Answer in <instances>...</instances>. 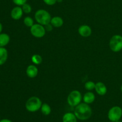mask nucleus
Wrapping results in <instances>:
<instances>
[{"instance_id":"obj_20","label":"nucleus","mask_w":122,"mask_h":122,"mask_svg":"<svg viewBox=\"0 0 122 122\" xmlns=\"http://www.w3.org/2000/svg\"><path fill=\"white\" fill-rule=\"evenodd\" d=\"M95 83L92 81H88L85 83V88L86 90L91 91L95 89Z\"/></svg>"},{"instance_id":"obj_14","label":"nucleus","mask_w":122,"mask_h":122,"mask_svg":"<svg viewBox=\"0 0 122 122\" xmlns=\"http://www.w3.org/2000/svg\"><path fill=\"white\" fill-rule=\"evenodd\" d=\"M50 23L54 27H60L64 24V21L61 17L55 16L51 18Z\"/></svg>"},{"instance_id":"obj_3","label":"nucleus","mask_w":122,"mask_h":122,"mask_svg":"<svg viewBox=\"0 0 122 122\" xmlns=\"http://www.w3.org/2000/svg\"><path fill=\"white\" fill-rule=\"evenodd\" d=\"M42 102L41 99L37 97H31L27 100L25 104L26 109L28 112L34 113L41 110Z\"/></svg>"},{"instance_id":"obj_1","label":"nucleus","mask_w":122,"mask_h":122,"mask_svg":"<svg viewBox=\"0 0 122 122\" xmlns=\"http://www.w3.org/2000/svg\"><path fill=\"white\" fill-rule=\"evenodd\" d=\"M74 114L79 120H86L91 117L92 111L89 104L83 102L75 107Z\"/></svg>"},{"instance_id":"obj_25","label":"nucleus","mask_w":122,"mask_h":122,"mask_svg":"<svg viewBox=\"0 0 122 122\" xmlns=\"http://www.w3.org/2000/svg\"><path fill=\"white\" fill-rule=\"evenodd\" d=\"M0 122H13L11 120H9V119H4L1 120Z\"/></svg>"},{"instance_id":"obj_12","label":"nucleus","mask_w":122,"mask_h":122,"mask_svg":"<svg viewBox=\"0 0 122 122\" xmlns=\"http://www.w3.org/2000/svg\"><path fill=\"white\" fill-rule=\"evenodd\" d=\"M95 100V94L91 91L87 92L86 93L84 94L83 97V100L84 102L86 104H90L94 102Z\"/></svg>"},{"instance_id":"obj_29","label":"nucleus","mask_w":122,"mask_h":122,"mask_svg":"<svg viewBox=\"0 0 122 122\" xmlns=\"http://www.w3.org/2000/svg\"><path fill=\"white\" fill-rule=\"evenodd\" d=\"M120 90H121V91H122V86H121V88H120Z\"/></svg>"},{"instance_id":"obj_11","label":"nucleus","mask_w":122,"mask_h":122,"mask_svg":"<svg viewBox=\"0 0 122 122\" xmlns=\"http://www.w3.org/2000/svg\"><path fill=\"white\" fill-rule=\"evenodd\" d=\"M95 90L99 95L103 96L107 93V88L104 83L101 82H98L95 83Z\"/></svg>"},{"instance_id":"obj_8","label":"nucleus","mask_w":122,"mask_h":122,"mask_svg":"<svg viewBox=\"0 0 122 122\" xmlns=\"http://www.w3.org/2000/svg\"><path fill=\"white\" fill-rule=\"evenodd\" d=\"M23 11L20 6H17L14 7L11 11V17L13 20H20L23 16Z\"/></svg>"},{"instance_id":"obj_27","label":"nucleus","mask_w":122,"mask_h":122,"mask_svg":"<svg viewBox=\"0 0 122 122\" xmlns=\"http://www.w3.org/2000/svg\"><path fill=\"white\" fill-rule=\"evenodd\" d=\"M63 0H57V2H63Z\"/></svg>"},{"instance_id":"obj_26","label":"nucleus","mask_w":122,"mask_h":122,"mask_svg":"<svg viewBox=\"0 0 122 122\" xmlns=\"http://www.w3.org/2000/svg\"><path fill=\"white\" fill-rule=\"evenodd\" d=\"M2 31V24H1V23L0 22V33H1Z\"/></svg>"},{"instance_id":"obj_28","label":"nucleus","mask_w":122,"mask_h":122,"mask_svg":"<svg viewBox=\"0 0 122 122\" xmlns=\"http://www.w3.org/2000/svg\"><path fill=\"white\" fill-rule=\"evenodd\" d=\"M122 122L120 120H118V121H117V122Z\"/></svg>"},{"instance_id":"obj_17","label":"nucleus","mask_w":122,"mask_h":122,"mask_svg":"<svg viewBox=\"0 0 122 122\" xmlns=\"http://www.w3.org/2000/svg\"><path fill=\"white\" fill-rule=\"evenodd\" d=\"M41 111L44 115L48 116L51 113V108L49 104L46 103H44L42 105Z\"/></svg>"},{"instance_id":"obj_10","label":"nucleus","mask_w":122,"mask_h":122,"mask_svg":"<svg viewBox=\"0 0 122 122\" xmlns=\"http://www.w3.org/2000/svg\"><path fill=\"white\" fill-rule=\"evenodd\" d=\"M27 76L30 78H35L38 74V69L36 66L30 64L28 66L26 70Z\"/></svg>"},{"instance_id":"obj_2","label":"nucleus","mask_w":122,"mask_h":122,"mask_svg":"<svg viewBox=\"0 0 122 122\" xmlns=\"http://www.w3.org/2000/svg\"><path fill=\"white\" fill-rule=\"evenodd\" d=\"M51 18V14L45 10L39 9L35 14V19L36 22L43 26L50 23Z\"/></svg>"},{"instance_id":"obj_31","label":"nucleus","mask_w":122,"mask_h":122,"mask_svg":"<svg viewBox=\"0 0 122 122\" xmlns=\"http://www.w3.org/2000/svg\"></svg>"},{"instance_id":"obj_6","label":"nucleus","mask_w":122,"mask_h":122,"mask_svg":"<svg viewBox=\"0 0 122 122\" xmlns=\"http://www.w3.org/2000/svg\"><path fill=\"white\" fill-rule=\"evenodd\" d=\"M122 117V108L119 106H114L108 112V118L110 122H116L120 120Z\"/></svg>"},{"instance_id":"obj_24","label":"nucleus","mask_w":122,"mask_h":122,"mask_svg":"<svg viewBox=\"0 0 122 122\" xmlns=\"http://www.w3.org/2000/svg\"><path fill=\"white\" fill-rule=\"evenodd\" d=\"M45 30H46V31H47V32H50V31H51L52 30V25H51V23H49L48 24V25H45Z\"/></svg>"},{"instance_id":"obj_21","label":"nucleus","mask_w":122,"mask_h":122,"mask_svg":"<svg viewBox=\"0 0 122 122\" xmlns=\"http://www.w3.org/2000/svg\"><path fill=\"white\" fill-rule=\"evenodd\" d=\"M21 8H22L23 11V13H25V14H29L32 11V7H31L30 5L27 4V2L23 5L21 6Z\"/></svg>"},{"instance_id":"obj_13","label":"nucleus","mask_w":122,"mask_h":122,"mask_svg":"<svg viewBox=\"0 0 122 122\" xmlns=\"http://www.w3.org/2000/svg\"><path fill=\"white\" fill-rule=\"evenodd\" d=\"M8 59V51L4 47H0V66L5 63Z\"/></svg>"},{"instance_id":"obj_18","label":"nucleus","mask_w":122,"mask_h":122,"mask_svg":"<svg viewBox=\"0 0 122 122\" xmlns=\"http://www.w3.org/2000/svg\"><path fill=\"white\" fill-rule=\"evenodd\" d=\"M31 60L35 65H39L42 62V57L39 54H34L32 56Z\"/></svg>"},{"instance_id":"obj_22","label":"nucleus","mask_w":122,"mask_h":122,"mask_svg":"<svg viewBox=\"0 0 122 122\" xmlns=\"http://www.w3.org/2000/svg\"><path fill=\"white\" fill-rule=\"evenodd\" d=\"M12 1L16 5L21 7V6H22L23 5L27 2V0H12Z\"/></svg>"},{"instance_id":"obj_19","label":"nucleus","mask_w":122,"mask_h":122,"mask_svg":"<svg viewBox=\"0 0 122 122\" xmlns=\"http://www.w3.org/2000/svg\"><path fill=\"white\" fill-rule=\"evenodd\" d=\"M23 23L25 26L28 27H31L33 25H34V21L33 19L30 16H27L24 19Z\"/></svg>"},{"instance_id":"obj_7","label":"nucleus","mask_w":122,"mask_h":122,"mask_svg":"<svg viewBox=\"0 0 122 122\" xmlns=\"http://www.w3.org/2000/svg\"><path fill=\"white\" fill-rule=\"evenodd\" d=\"M30 32L32 35L36 38H43L46 34V30L43 25L39 23L34 24L30 27Z\"/></svg>"},{"instance_id":"obj_9","label":"nucleus","mask_w":122,"mask_h":122,"mask_svg":"<svg viewBox=\"0 0 122 122\" xmlns=\"http://www.w3.org/2000/svg\"><path fill=\"white\" fill-rule=\"evenodd\" d=\"M78 33L81 36L84 38H88L92 34V29L88 25H83L78 28Z\"/></svg>"},{"instance_id":"obj_23","label":"nucleus","mask_w":122,"mask_h":122,"mask_svg":"<svg viewBox=\"0 0 122 122\" xmlns=\"http://www.w3.org/2000/svg\"><path fill=\"white\" fill-rule=\"evenodd\" d=\"M44 3L48 5H54L57 3V0H43Z\"/></svg>"},{"instance_id":"obj_30","label":"nucleus","mask_w":122,"mask_h":122,"mask_svg":"<svg viewBox=\"0 0 122 122\" xmlns=\"http://www.w3.org/2000/svg\"><path fill=\"white\" fill-rule=\"evenodd\" d=\"M1 117H0V121H1Z\"/></svg>"},{"instance_id":"obj_5","label":"nucleus","mask_w":122,"mask_h":122,"mask_svg":"<svg viewBox=\"0 0 122 122\" xmlns=\"http://www.w3.org/2000/svg\"><path fill=\"white\" fill-rule=\"evenodd\" d=\"M82 97L81 92L77 90L72 91L67 97V102L71 107H76L81 103Z\"/></svg>"},{"instance_id":"obj_16","label":"nucleus","mask_w":122,"mask_h":122,"mask_svg":"<svg viewBox=\"0 0 122 122\" xmlns=\"http://www.w3.org/2000/svg\"><path fill=\"white\" fill-rule=\"evenodd\" d=\"M77 117L74 113H67L63 116V122H77Z\"/></svg>"},{"instance_id":"obj_15","label":"nucleus","mask_w":122,"mask_h":122,"mask_svg":"<svg viewBox=\"0 0 122 122\" xmlns=\"http://www.w3.org/2000/svg\"><path fill=\"white\" fill-rule=\"evenodd\" d=\"M10 41V37L7 33H0V47H4L8 45Z\"/></svg>"},{"instance_id":"obj_4","label":"nucleus","mask_w":122,"mask_h":122,"mask_svg":"<svg viewBox=\"0 0 122 122\" xmlns=\"http://www.w3.org/2000/svg\"><path fill=\"white\" fill-rule=\"evenodd\" d=\"M109 47L112 51L118 52L122 50V36L115 35L111 38L109 42Z\"/></svg>"}]
</instances>
